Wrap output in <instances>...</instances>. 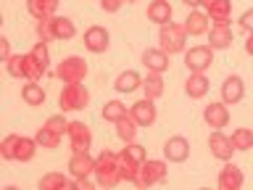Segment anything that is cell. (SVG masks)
I'll use <instances>...</instances> for the list:
<instances>
[{"label":"cell","mask_w":253,"mask_h":190,"mask_svg":"<svg viewBox=\"0 0 253 190\" xmlns=\"http://www.w3.org/2000/svg\"><path fill=\"white\" fill-rule=\"evenodd\" d=\"M124 180V166H122V153H114V150H103V153L95 158V182L100 188H114Z\"/></svg>","instance_id":"1"},{"label":"cell","mask_w":253,"mask_h":190,"mask_svg":"<svg viewBox=\"0 0 253 190\" xmlns=\"http://www.w3.org/2000/svg\"><path fill=\"white\" fill-rule=\"evenodd\" d=\"M35 148L37 142L29 140V138H19V135H8L0 145V153H3L8 161H29L35 156Z\"/></svg>","instance_id":"2"},{"label":"cell","mask_w":253,"mask_h":190,"mask_svg":"<svg viewBox=\"0 0 253 190\" xmlns=\"http://www.w3.org/2000/svg\"><path fill=\"white\" fill-rule=\"evenodd\" d=\"M187 29H185V24H177V21H171V24H166V27H161V32H158V43H161V50L164 53H182L185 50V40H187Z\"/></svg>","instance_id":"3"},{"label":"cell","mask_w":253,"mask_h":190,"mask_svg":"<svg viewBox=\"0 0 253 190\" xmlns=\"http://www.w3.org/2000/svg\"><path fill=\"white\" fill-rule=\"evenodd\" d=\"M55 77L63 79L66 85H79V82L87 77V63H84L82 58H77V55H69V58H63V61L58 63Z\"/></svg>","instance_id":"4"},{"label":"cell","mask_w":253,"mask_h":190,"mask_svg":"<svg viewBox=\"0 0 253 190\" xmlns=\"http://www.w3.org/2000/svg\"><path fill=\"white\" fill-rule=\"evenodd\" d=\"M161 180H166V161H142L140 164V172H137V180H134V185L140 190L142 188H153L158 185Z\"/></svg>","instance_id":"5"},{"label":"cell","mask_w":253,"mask_h":190,"mask_svg":"<svg viewBox=\"0 0 253 190\" xmlns=\"http://www.w3.org/2000/svg\"><path fill=\"white\" fill-rule=\"evenodd\" d=\"M213 63V48L211 45H195L185 50V66L193 71V74H203Z\"/></svg>","instance_id":"6"},{"label":"cell","mask_w":253,"mask_h":190,"mask_svg":"<svg viewBox=\"0 0 253 190\" xmlns=\"http://www.w3.org/2000/svg\"><path fill=\"white\" fill-rule=\"evenodd\" d=\"M58 103H61L63 111H82V108L90 106V93H87V87H82V85H66Z\"/></svg>","instance_id":"7"},{"label":"cell","mask_w":253,"mask_h":190,"mask_svg":"<svg viewBox=\"0 0 253 190\" xmlns=\"http://www.w3.org/2000/svg\"><path fill=\"white\" fill-rule=\"evenodd\" d=\"M66 138H69L71 153H87V150H90V142H92V130L84 122H69Z\"/></svg>","instance_id":"8"},{"label":"cell","mask_w":253,"mask_h":190,"mask_svg":"<svg viewBox=\"0 0 253 190\" xmlns=\"http://www.w3.org/2000/svg\"><path fill=\"white\" fill-rule=\"evenodd\" d=\"M209 148H211V153L216 156L219 161H224V164H229V158H232V153H235L232 138H229V135H224L221 130H213V132H211Z\"/></svg>","instance_id":"9"},{"label":"cell","mask_w":253,"mask_h":190,"mask_svg":"<svg viewBox=\"0 0 253 190\" xmlns=\"http://www.w3.org/2000/svg\"><path fill=\"white\" fill-rule=\"evenodd\" d=\"M201 8L211 19V24H229V19H232V3L229 0H203Z\"/></svg>","instance_id":"10"},{"label":"cell","mask_w":253,"mask_h":190,"mask_svg":"<svg viewBox=\"0 0 253 190\" xmlns=\"http://www.w3.org/2000/svg\"><path fill=\"white\" fill-rule=\"evenodd\" d=\"M164 156H166V161H171V164L187 161V156H190V142H187V138H182V135H174V138H169V140H166V145H164Z\"/></svg>","instance_id":"11"},{"label":"cell","mask_w":253,"mask_h":190,"mask_svg":"<svg viewBox=\"0 0 253 190\" xmlns=\"http://www.w3.org/2000/svg\"><path fill=\"white\" fill-rule=\"evenodd\" d=\"M243 95H245V85L237 74H229L224 82H221V103L235 106V103L243 100Z\"/></svg>","instance_id":"12"},{"label":"cell","mask_w":253,"mask_h":190,"mask_svg":"<svg viewBox=\"0 0 253 190\" xmlns=\"http://www.w3.org/2000/svg\"><path fill=\"white\" fill-rule=\"evenodd\" d=\"M69 172L74 180H90V174H95V158H90V153H74L69 161Z\"/></svg>","instance_id":"13"},{"label":"cell","mask_w":253,"mask_h":190,"mask_svg":"<svg viewBox=\"0 0 253 190\" xmlns=\"http://www.w3.org/2000/svg\"><path fill=\"white\" fill-rule=\"evenodd\" d=\"M203 119L211 130H224L229 124V111H227V103H209L203 111Z\"/></svg>","instance_id":"14"},{"label":"cell","mask_w":253,"mask_h":190,"mask_svg":"<svg viewBox=\"0 0 253 190\" xmlns=\"http://www.w3.org/2000/svg\"><path fill=\"white\" fill-rule=\"evenodd\" d=\"M169 53H164L161 48H148L145 53H142V63L148 66L150 74H164L166 69H169Z\"/></svg>","instance_id":"15"},{"label":"cell","mask_w":253,"mask_h":190,"mask_svg":"<svg viewBox=\"0 0 253 190\" xmlns=\"http://www.w3.org/2000/svg\"><path fill=\"white\" fill-rule=\"evenodd\" d=\"M148 21L158 24V27H166V24L174 21V8L169 0H153L148 5Z\"/></svg>","instance_id":"16"},{"label":"cell","mask_w":253,"mask_h":190,"mask_svg":"<svg viewBox=\"0 0 253 190\" xmlns=\"http://www.w3.org/2000/svg\"><path fill=\"white\" fill-rule=\"evenodd\" d=\"M129 116H132L140 127H153V124H156V106H153V100H148V98L137 100V103L129 108Z\"/></svg>","instance_id":"17"},{"label":"cell","mask_w":253,"mask_h":190,"mask_svg":"<svg viewBox=\"0 0 253 190\" xmlns=\"http://www.w3.org/2000/svg\"><path fill=\"white\" fill-rule=\"evenodd\" d=\"M108 32L103 29V27H98V24H95V27H90L84 32V48L90 53H106L108 50Z\"/></svg>","instance_id":"18"},{"label":"cell","mask_w":253,"mask_h":190,"mask_svg":"<svg viewBox=\"0 0 253 190\" xmlns=\"http://www.w3.org/2000/svg\"><path fill=\"white\" fill-rule=\"evenodd\" d=\"M185 29H187V35H193V37L209 35L211 32V19L203 11H190L187 19H185Z\"/></svg>","instance_id":"19"},{"label":"cell","mask_w":253,"mask_h":190,"mask_svg":"<svg viewBox=\"0 0 253 190\" xmlns=\"http://www.w3.org/2000/svg\"><path fill=\"white\" fill-rule=\"evenodd\" d=\"M232 29H229V24H213L211 32H209V45L213 48V50H224V48L232 45Z\"/></svg>","instance_id":"20"},{"label":"cell","mask_w":253,"mask_h":190,"mask_svg":"<svg viewBox=\"0 0 253 190\" xmlns=\"http://www.w3.org/2000/svg\"><path fill=\"white\" fill-rule=\"evenodd\" d=\"M243 172L235 164H224V169L219 172V190H243Z\"/></svg>","instance_id":"21"},{"label":"cell","mask_w":253,"mask_h":190,"mask_svg":"<svg viewBox=\"0 0 253 190\" xmlns=\"http://www.w3.org/2000/svg\"><path fill=\"white\" fill-rule=\"evenodd\" d=\"M27 8L37 21H47L55 16L53 11L58 8V0H27Z\"/></svg>","instance_id":"22"},{"label":"cell","mask_w":253,"mask_h":190,"mask_svg":"<svg viewBox=\"0 0 253 190\" xmlns=\"http://www.w3.org/2000/svg\"><path fill=\"white\" fill-rule=\"evenodd\" d=\"M114 87H116V93H122V95H129V93H134V90H137V87H142V79H140V74H137L134 69H126V71H122V74L116 77Z\"/></svg>","instance_id":"23"},{"label":"cell","mask_w":253,"mask_h":190,"mask_svg":"<svg viewBox=\"0 0 253 190\" xmlns=\"http://www.w3.org/2000/svg\"><path fill=\"white\" fill-rule=\"evenodd\" d=\"M47 27H50L53 40H71L77 35L74 24H71L69 19H63V16H53V19H47Z\"/></svg>","instance_id":"24"},{"label":"cell","mask_w":253,"mask_h":190,"mask_svg":"<svg viewBox=\"0 0 253 190\" xmlns=\"http://www.w3.org/2000/svg\"><path fill=\"white\" fill-rule=\"evenodd\" d=\"M185 93L187 98H203V95H209V77L206 74H190L187 82H185Z\"/></svg>","instance_id":"25"},{"label":"cell","mask_w":253,"mask_h":190,"mask_svg":"<svg viewBox=\"0 0 253 190\" xmlns=\"http://www.w3.org/2000/svg\"><path fill=\"white\" fill-rule=\"evenodd\" d=\"M74 180H66L61 172H47L42 180H40V190H71Z\"/></svg>","instance_id":"26"},{"label":"cell","mask_w":253,"mask_h":190,"mask_svg":"<svg viewBox=\"0 0 253 190\" xmlns=\"http://www.w3.org/2000/svg\"><path fill=\"white\" fill-rule=\"evenodd\" d=\"M103 119H106V122H111V124H119L122 122L124 116H129V111H126V106L122 100H108L106 106H103Z\"/></svg>","instance_id":"27"},{"label":"cell","mask_w":253,"mask_h":190,"mask_svg":"<svg viewBox=\"0 0 253 190\" xmlns=\"http://www.w3.org/2000/svg\"><path fill=\"white\" fill-rule=\"evenodd\" d=\"M137 122H134L132 116H124L122 122L116 124V138L124 140V142H134V138H137Z\"/></svg>","instance_id":"28"},{"label":"cell","mask_w":253,"mask_h":190,"mask_svg":"<svg viewBox=\"0 0 253 190\" xmlns=\"http://www.w3.org/2000/svg\"><path fill=\"white\" fill-rule=\"evenodd\" d=\"M142 90H145V98L148 100H156L164 95V77L161 74H148L145 82H142Z\"/></svg>","instance_id":"29"},{"label":"cell","mask_w":253,"mask_h":190,"mask_svg":"<svg viewBox=\"0 0 253 190\" xmlns=\"http://www.w3.org/2000/svg\"><path fill=\"white\" fill-rule=\"evenodd\" d=\"M21 98L27 106H42L45 103V90L37 82H27V87L21 90Z\"/></svg>","instance_id":"30"},{"label":"cell","mask_w":253,"mask_h":190,"mask_svg":"<svg viewBox=\"0 0 253 190\" xmlns=\"http://www.w3.org/2000/svg\"><path fill=\"white\" fill-rule=\"evenodd\" d=\"M232 138L235 150H251L253 148V130H245V127H237V130L229 135Z\"/></svg>","instance_id":"31"},{"label":"cell","mask_w":253,"mask_h":190,"mask_svg":"<svg viewBox=\"0 0 253 190\" xmlns=\"http://www.w3.org/2000/svg\"><path fill=\"white\" fill-rule=\"evenodd\" d=\"M61 138H63V135H58V132H53V130H47V127H42V130L37 132V145H42V148H58V145H61Z\"/></svg>","instance_id":"32"},{"label":"cell","mask_w":253,"mask_h":190,"mask_svg":"<svg viewBox=\"0 0 253 190\" xmlns=\"http://www.w3.org/2000/svg\"><path fill=\"white\" fill-rule=\"evenodd\" d=\"M122 156L124 158H129V161L134 164H142V161H148V156H145V148L140 145V142H126L124 150H122Z\"/></svg>","instance_id":"33"},{"label":"cell","mask_w":253,"mask_h":190,"mask_svg":"<svg viewBox=\"0 0 253 190\" xmlns=\"http://www.w3.org/2000/svg\"><path fill=\"white\" fill-rule=\"evenodd\" d=\"M45 127H47V130H53V132H58V135H63V132L69 130V122L63 116H50L45 122Z\"/></svg>","instance_id":"34"},{"label":"cell","mask_w":253,"mask_h":190,"mask_svg":"<svg viewBox=\"0 0 253 190\" xmlns=\"http://www.w3.org/2000/svg\"><path fill=\"white\" fill-rule=\"evenodd\" d=\"M237 24H240V29H245L248 35H253V8H248V11L237 19Z\"/></svg>","instance_id":"35"},{"label":"cell","mask_w":253,"mask_h":190,"mask_svg":"<svg viewBox=\"0 0 253 190\" xmlns=\"http://www.w3.org/2000/svg\"><path fill=\"white\" fill-rule=\"evenodd\" d=\"M122 3L124 0H100V8L106 13H116V11H122Z\"/></svg>","instance_id":"36"},{"label":"cell","mask_w":253,"mask_h":190,"mask_svg":"<svg viewBox=\"0 0 253 190\" xmlns=\"http://www.w3.org/2000/svg\"><path fill=\"white\" fill-rule=\"evenodd\" d=\"M37 35H40V40H42V43H47V40H53V35H50V27H47V21H40V24H37Z\"/></svg>","instance_id":"37"},{"label":"cell","mask_w":253,"mask_h":190,"mask_svg":"<svg viewBox=\"0 0 253 190\" xmlns=\"http://www.w3.org/2000/svg\"><path fill=\"white\" fill-rule=\"evenodd\" d=\"M0 58H3V61L11 58V43H8V37L0 40Z\"/></svg>","instance_id":"38"},{"label":"cell","mask_w":253,"mask_h":190,"mask_svg":"<svg viewBox=\"0 0 253 190\" xmlns=\"http://www.w3.org/2000/svg\"><path fill=\"white\" fill-rule=\"evenodd\" d=\"M71 190H95L90 180H74V185H71Z\"/></svg>","instance_id":"39"},{"label":"cell","mask_w":253,"mask_h":190,"mask_svg":"<svg viewBox=\"0 0 253 190\" xmlns=\"http://www.w3.org/2000/svg\"><path fill=\"white\" fill-rule=\"evenodd\" d=\"M182 3H185L190 11H195V8H201V5H203V0H182Z\"/></svg>","instance_id":"40"},{"label":"cell","mask_w":253,"mask_h":190,"mask_svg":"<svg viewBox=\"0 0 253 190\" xmlns=\"http://www.w3.org/2000/svg\"><path fill=\"white\" fill-rule=\"evenodd\" d=\"M245 50L253 55V35H248V40H245Z\"/></svg>","instance_id":"41"},{"label":"cell","mask_w":253,"mask_h":190,"mask_svg":"<svg viewBox=\"0 0 253 190\" xmlns=\"http://www.w3.org/2000/svg\"><path fill=\"white\" fill-rule=\"evenodd\" d=\"M3 190H19V188H13V185H8V188H3Z\"/></svg>","instance_id":"42"},{"label":"cell","mask_w":253,"mask_h":190,"mask_svg":"<svg viewBox=\"0 0 253 190\" xmlns=\"http://www.w3.org/2000/svg\"><path fill=\"white\" fill-rule=\"evenodd\" d=\"M198 190H211V188H198Z\"/></svg>","instance_id":"43"},{"label":"cell","mask_w":253,"mask_h":190,"mask_svg":"<svg viewBox=\"0 0 253 190\" xmlns=\"http://www.w3.org/2000/svg\"><path fill=\"white\" fill-rule=\"evenodd\" d=\"M126 3H137V0H126Z\"/></svg>","instance_id":"44"}]
</instances>
